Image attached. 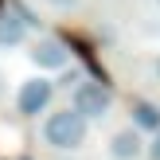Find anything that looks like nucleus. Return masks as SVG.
Masks as SVG:
<instances>
[{
    "mask_svg": "<svg viewBox=\"0 0 160 160\" xmlns=\"http://www.w3.org/2000/svg\"><path fill=\"white\" fill-rule=\"evenodd\" d=\"M39 137H43L47 148H55V152H78V148L86 145V137H90V121H86L78 109L70 106H59L55 113L43 117V129H39Z\"/></svg>",
    "mask_w": 160,
    "mask_h": 160,
    "instance_id": "1",
    "label": "nucleus"
},
{
    "mask_svg": "<svg viewBox=\"0 0 160 160\" xmlns=\"http://www.w3.org/2000/svg\"><path fill=\"white\" fill-rule=\"evenodd\" d=\"M109 106H113V94H109V86L102 82V78H82V82L70 90V109H78L86 121L106 117Z\"/></svg>",
    "mask_w": 160,
    "mask_h": 160,
    "instance_id": "2",
    "label": "nucleus"
},
{
    "mask_svg": "<svg viewBox=\"0 0 160 160\" xmlns=\"http://www.w3.org/2000/svg\"><path fill=\"white\" fill-rule=\"evenodd\" d=\"M51 98H55V82L51 78H43V74L23 78L20 90H16V113L20 117H39V113L51 109Z\"/></svg>",
    "mask_w": 160,
    "mask_h": 160,
    "instance_id": "3",
    "label": "nucleus"
},
{
    "mask_svg": "<svg viewBox=\"0 0 160 160\" xmlns=\"http://www.w3.org/2000/svg\"><path fill=\"white\" fill-rule=\"evenodd\" d=\"M28 59L35 62L39 70H67V62H70V51H67V43H62V39H55V35H43V39H35V43L28 47Z\"/></svg>",
    "mask_w": 160,
    "mask_h": 160,
    "instance_id": "4",
    "label": "nucleus"
},
{
    "mask_svg": "<svg viewBox=\"0 0 160 160\" xmlns=\"http://www.w3.org/2000/svg\"><path fill=\"white\" fill-rule=\"evenodd\" d=\"M109 156L113 160H141L145 156V137H141L137 129H117L113 137H109Z\"/></svg>",
    "mask_w": 160,
    "mask_h": 160,
    "instance_id": "5",
    "label": "nucleus"
},
{
    "mask_svg": "<svg viewBox=\"0 0 160 160\" xmlns=\"http://www.w3.org/2000/svg\"><path fill=\"white\" fill-rule=\"evenodd\" d=\"M129 113H133V129H137V133H160V106H156V102L137 98L129 106Z\"/></svg>",
    "mask_w": 160,
    "mask_h": 160,
    "instance_id": "6",
    "label": "nucleus"
},
{
    "mask_svg": "<svg viewBox=\"0 0 160 160\" xmlns=\"http://www.w3.org/2000/svg\"><path fill=\"white\" fill-rule=\"evenodd\" d=\"M23 39H28V23L12 8H0V47H20Z\"/></svg>",
    "mask_w": 160,
    "mask_h": 160,
    "instance_id": "7",
    "label": "nucleus"
},
{
    "mask_svg": "<svg viewBox=\"0 0 160 160\" xmlns=\"http://www.w3.org/2000/svg\"><path fill=\"white\" fill-rule=\"evenodd\" d=\"M47 4H51L55 12H70V8H78L82 0H47Z\"/></svg>",
    "mask_w": 160,
    "mask_h": 160,
    "instance_id": "8",
    "label": "nucleus"
},
{
    "mask_svg": "<svg viewBox=\"0 0 160 160\" xmlns=\"http://www.w3.org/2000/svg\"><path fill=\"white\" fill-rule=\"evenodd\" d=\"M148 160H160V133H152V141H148Z\"/></svg>",
    "mask_w": 160,
    "mask_h": 160,
    "instance_id": "9",
    "label": "nucleus"
},
{
    "mask_svg": "<svg viewBox=\"0 0 160 160\" xmlns=\"http://www.w3.org/2000/svg\"><path fill=\"white\" fill-rule=\"evenodd\" d=\"M4 90H8V86H4V70H0V98H4Z\"/></svg>",
    "mask_w": 160,
    "mask_h": 160,
    "instance_id": "10",
    "label": "nucleus"
},
{
    "mask_svg": "<svg viewBox=\"0 0 160 160\" xmlns=\"http://www.w3.org/2000/svg\"><path fill=\"white\" fill-rule=\"evenodd\" d=\"M156 82H160V55H156Z\"/></svg>",
    "mask_w": 160,
    "mask_h": 160,
    "instance_id": "11",
    "label": "nucleus"
},
{
    "mask_svg": "<svg viewBox=\"0 0 160 160\" xmlns=\"http://www.w3.org/2000/svg\"><path fill=\"white\" fill-rule=\"evenodd\" d=\"M20 160H31V156H20Z\"/></svg>",
    "mask_w": 160,
    "mask_h": 160,
    "instance_id": "12",
    "label": "nucleus"
},
{
    "mask_svg": "<svg viewBox=\"0 0 160 160\" xmlns=\"http://www.w3.org/2000/svg\"><path fill=\"white\" fill-rule=\"evenodd\" d=\"M62 160H70V156H62Z\"/></svg>",
    "mask_w": 160,
    "mask_h": 160,
    "instance_id": "13",
    "label": "nucleus"
},
{
    "mask_svg": "<svg viewBox=\"0 0 160 160\" xmlns=\"http://www.w3.org/2000/svg\"><path fill=\"white\" fill-rule=\"evenodd\" d=\"M0 4H4V0H0Z\"/></svg>",
    "mask_w": 160,
    "mask_h": 160,
    "instance_id": "14",
    "label": "nucleus"
}]
</instances>
